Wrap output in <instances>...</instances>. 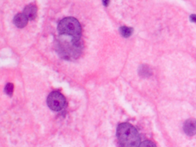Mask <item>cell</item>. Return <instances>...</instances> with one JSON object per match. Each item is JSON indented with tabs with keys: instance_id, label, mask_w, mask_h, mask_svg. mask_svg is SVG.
I'll return each instance as SVG.
<instances>
[{
	"instance_id": "1",
	"label": "cell",
	"mask_w": 196,
	"mask_h": 147,
	"mask_svg": "<svg viewBox=\"0 0 196 147\" xmlns=\"http://www.w3.org/2000/svg\"><path fill=\"white\" fill-rule=\"evenodd\" d=\"M116 136L121 147H138L140 145V137L138 131L131 124H119Z\"/></svg>"
},
{
	"instance_id": "2",
	"label": "cell",
	"mask_w": 196,
	"mask_h": 147,
	"mask_svg": "<svg viewBox=\"0 0 196 147\" xmlns=\"http://www.w3.org/2000/svg\"><path fill=\"white\" fill-rule=\"evenodd\" d=\"M56 49L61 58L70 60L78 58L81 54L82 46L80 40H76L71 37L69 40L62 37L58 39Z\"/></svg>"
},
{
	"instance_id": "3",
	"label": "cell",
	"mask_w": 196,
	"mask_h": 147,
	"mask_svg": "<svg viewBox=\"0 0 196 147\" xmlns=\"http://www.w3.org/2000/svg\"><path fill=\"white\" fill-rule=\"evenodd\" d=\"M58 30L60 35L68 36L76 40H81L82 27L75 18H64L58 24Z\"/></svg>"
},
{
	"instance_id": "4",
	"label": "cell",
	"mask_w": 196,
	"mask_h": 147,
	"mask_svg": "<svg viewBox=\"0 0 196 147\" xmlns=\"http://www.w3.org/2000/svg\"><path fill=\"white\" fill-rule=\"evenodd\" d=\"M66 100L64 95L58 91H52L48 95L47 104L50 109L55 112L62 110L66 105Z\"/></svg>"
},
{
	"instance_id": "5",
	"label": "cell",
	"mask_w": 196,
	"mask_h": 147,
	"mask_svg": "<svg viewBox=\"0 0 196 147\" xmlns=\"http://www.w3.org/2000/svg\"><path fill=\"white\" fill-rule=\"evenodd\" d=\"M184 130L187 135L193 136L196 134V120L188 119L184 124Z\"/></svg>"
},
{
	"instance_id": "6",
	"label": "cell",
	"mask_w": 196,
	"mask_h": 147,
	"mask_svg": "<svg viewBox=\"0 0 196 147\" xmlns=\"http://www.w3.org/2000/svg\"><path fill=\"white\" fill-rule=\"evenodd\" d=\"M38 9L36 6L30 4L25 6L24 9L23 14L28 19V20H33L37 16Z\"/></svg>"
},
{
	"instance_id": "7",
	"label": "cell",
	"mask_w": 196,
	"mask_h": 147,
	"mask_svg": "<svg viewBox=\"0 0 196 147\" xmlns=\"http://www.w3.org/2000/svg\"><path fill=\"white\" fill-rule=\"evenodd\" d=\"M28 19L23 13H18L13 18V23L19 28H23L28 24Z\"/></svg>"
},
{
	"instance_id": "8",
	"label": "cell",
	"mask_w": 196,
	"mask_h": 147,
	"mask_svg": "<svg viewBox=\"0 0 196 147\" xmlns=\"http://www.w3.org/2000/svg\"><path fill=\"white\" fill-rule=\"evenodd\" d=\"M139 73L142 77H147L150 76L152 71L148 66L142 65L139 69Z\"/></svg>"
},
{
	"instance_id": "9",
	"label": "cell",
	"mask_w": 196,
	"mask_h": 147,
	"mask_svg": "<svg viewBox=\"0 0 196 147\" xmlns=\"http://www.w3.org/2000/svg\"><path fill=\"white\" fill-rule=\"evenodd\" d=\"M119 31H120V33L121 34V35L123 37H128L132 35L133 30L132 28L123 26V27H121L120 28Z\"/></svg>"
},
{
	"instance_id": "10",
	"label": "cell",
	"mask_w": 196,
	"mask_h": 147,
	"mask_svg": "<svg viewBox=\"0 0 196 147\" xmlns=\"http://www.w3.org/2000/svg\"><path fill=\"white\" fill-rule=\"evenodd\" d=\"M14 90V85L11 83H8L6 84L5 87V92L7 95L9 96H12Z\"/></svg>"
},
{
	"instance_id": "11",
	"label": "cell",
	"mask_w": 196,
	"mask_h": 147,
	"mask_svg": "<svg viewBox=\"0 0 196 147\" xmlns=\"http://www.w3.org/2000/svg\"><path fill=\"white\" fill-rule=\"evenodd\" d=\"M139 147H156V145L152 141L145 140L141 142Z\"/></svg>"
},
{
	"instance_id": "12",
	"label": "cell",
	"mask_w": 196,
	"mask_h": 147,
	"mask_svg": "<svg viewBox=\"0 0 196 147\" xmlns=\"http://www.w3.org/2000/svg\"><path fill=\"white\" fill-rule=\"evenodd\" d=\"M190 20L192 22L196 23V14H191L190 16Z\"/></svg>"
},
{
	"instance_id": "13",
	"label": "cell",
	"mask_w": 196,
	"mask_h": 147,
	"mask_svg": "<svg viewBox=\"0 0 196 147\" xmlns=\"http://www.w3.org/2000/svg\"><path fill=\"white\" fill-rule=\"evenodd\" d=\"M109 1H103V5H104L105 6H107L108 5H109Z\"/></svg>"
}]
</instances>
